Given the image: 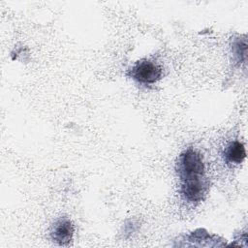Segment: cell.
I'll list each match as a JSON object with an SVG mask.
<instances>
[{"instance_id":"obj_1","label":"cell","mask_w":248,"mask_h":248,"mask_svg":"<svg viewBox=\"0 0 248 248\" xmlns=\"http://www.w3.org/2000/svg\"><path fill=\"white\" fill-rule=\"evenodd\" d=\"M175 169L180 180H184L204 176L205 166L201 153L188 148L178 156Z\"/></svg>"},{"instance_id":"obj_2","label":"cell","mask_w":248,"mask_h":248,"mask_svg":"<svg viewBox=\"0 0 248 248\" xmlns=\"http://www.w3.org/2000/svg\"><path fill=\"white\" fill-rule=\"evenodd\" d=\"M128 75L139 83L148 85L153 84L161 78L162 70L150 60L138 61L130 70Z\"/></svg>"},{"instance_id":"obj_3","label":"cell","mask_w":248,"mask_h":248,"mask_svg":"<svg viewBox=\"0 0 248 248\" xmlns=\"http://www.w3.org/2000/svg\"><path fill=\"white\" fill-rule=\"evenodd\" d=\"M180 193L189 202H199L204 199L209 189V182L205 176L180 180Z\"/></svg>"},{"instance_id":"obj_4","label":"cell","mask_w":248,"mask_h":248,"mask_svg":"<svg viewBox=\"0 0 248 248\" xmlns=\"http://www.w3.org/2000/svg\"><path fill=\"white\" fill-rule=\"evenodd\" d=\"M75 228L72 221L66 217H61L54 222L50 229L51 239L60 246H65L73 240Z\"/></svg>"},{"instance_id":"obj_5","label":"cell","mask_w":248,"mask_h":248,"mask_svg":"<svg viewBox=\"0 0 248 248\" xmlns=\"http://www.w3.org/2000/svg\"><path fill=\"white\" fill-rule=\"evenodd\" d=\"M246 157V151L244 145L238 141H231L224 150L225 161L229 164L238 165L243 162Z\"/></svg>"},{"instance_id":"obj_6","label":"cell","mask_w":248,"mask_h":248,"mask_svg":"<svg viewBox=\"0 0 248 248\" xmlns=\"http://www.w3.org/2000/svg\"><path fill=\"white\" fill-rule=\"evenodd\" d=\"M233 53L235 58L237 59L238 62L240 61H245L246 59V41L245 39L241 42L240 40L235 41V43L233 44Z\"/></svg>"}]
</instances>
